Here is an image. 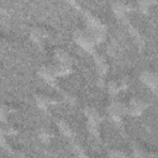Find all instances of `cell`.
<instances>
[{
  "instance_id": "obj_1",
  "label": "cell",
  "mask_w": 158,
  "mask_h": 158,
  "mask_svg": "<svg viewBox=\"0 0 158 158\" xmlns=\"http://www.w3.org/2000/svg\"><path fill=\"white\" fill-rule=\"evenodd\" d=\"M122 156H121V153H119V152H113L111 156H110V158H121Z\"/></svg>"
}]
</instances>
